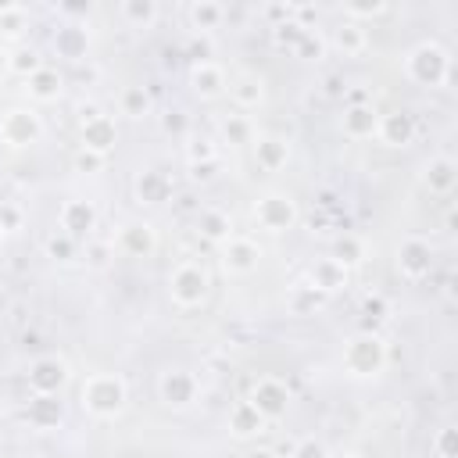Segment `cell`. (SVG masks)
Instances as JSON below:
<instances>
[{"instance_id":"cell-23","label":"cell","mask_w":458,"mask_h":458,"mask_svg":"<svg viewBox=\"0 0 458 458\" xmlns=\"http://www.w3.org/2000/svg\"><path fill=\"white\" fill-rule=\"evenodd\" d=\"M254 157H258V165H261L265 172H279V168L290 161V143H286L283 136H261V140L254 143Z\"/></svg>"},{"instance_id":"cell-9","label":"cell","mask_w":458,"mask_h":458,"mask_svg":"<svg viewBox=\"0 0 458 458\" xmlns=\"http://www.w3.org/2000/svg\"><path fill=\"white\" fill-rule=\"evenodd\" d=\"M197 376L193 372H186V369H168V372H161V379H157V394H161V401L165 404H172V408H190L193 401H197Z\"/></svg>"},{"instance_id":"cell-26","label":"cell","mask_w":458,"mask_h":458,"mask_svg":"<svg viewBox=\"0 0 458 458\" xmlns=\"http://www.w3.org/2000/svg\"><path fill=\"white\" fill-rule=\"evenodd\" d=\"M222 18H225V7L215 4V0H193V4H190V25H193L200 36H208L211 29H218Z\"/></svg>"},{"instance_id":"cell-38","label":"cell","mask_w":458,"mask_h":458,"mask_svg":"<svg viewBox=\"0 0 458 458\" xmlns=\"http://www.w3.org/2000/svg\"><path fill=\"white\" fill-rule=\"evenodd\" d=\"M433 454H437V458H458V429H454V426L437 429V437H433Z\"/></svg>"},{"instance_id":"cell-41","label":"cell","mask_w":458,"mask_h":458,"mask_svg":"<svg viewBox=\"0 0 458 458\" xmlns=\"http://www.w3.org/2000/svg\"><path fill=\"white\" fill-rule=\"evenodd\" d=\"M290 458H329V451H326V444H322V440L304 437V440H297V444H293Z\"/></svg>"},{"instance_id":"cell-35","label":"cell","mask_w":458,"mask_h":458,"mask_svg":"<svg viewBox=\"0 0 458 458\" xmlns=\"http://www.w3.org/2000/svg\"><path fill=\"white\" fill-rule=\"evenodd\" d=\"M308 29H301L293 18H286V21H279V25H272V39H276V47H286V50H293L297 43H301V36H304Z\"/></svg>"},{"instance_id":"cell-51","label":"cell","mask_w":458,"mask_h":458,"mask_svg":"<svg viewBox=\"0 0 458 458\" xmlns=\"http://www.w3.org/2000/svg\"><path fill=\"white\" fill-rule=\"evenodd\" d=\"M57 14H64V18H86L89 14V4H57Z\"/></svg>"},{"instance_id":"cell-50","label":"cell","mask_w":458,"mask_h":458,"mask_svg":"<svg viewBox=\"0 0 458 458\" xmlns=\"http://www.w3.org/2000/svg\"><path fill=\"white\" fill-rule=\"evenodd\" d=\"M290 7H293V4H268V7H265V18H268L272 25H279V21L290 18Z\"/></svg>"},{"instance_id":"cell-2","label":"cell","mask_w":458,"mask_h":458,"mask_svg":"<svg viewBox=\"0 0 458 458\" xmlns=\"http://www.w3.org/2000/svg\"><path fill=\"white\" fill-rule=\"evenodd\" d=\"M404 68L419 86H444L451 79V54L440 43H419L415 50H408Z\"/></svg>"},{"instance_id":"cell-53","label":"cell","mask_w":458,"mask_h":458,"mask_svg":"<svg viewBox=\"0 0 458 458\" xmlns=\"http://www.w3.org/2000/svg\"><path fill=\"white\" fill-rule=\"evenodd\" d=\"M243 458H276V454H272L268 447H254V451H247Z\"/></svg>"},{"instance_id":"cell-43","label":"cell","mask_w":458,"mask_h":458,"mask_svg":"<svg viewBox=\"0 0 458 458\" xmlns=\"http://www.w3.org/2000/svg\"><path fill=\"white\" fill-rule=\"evenodd\" d=\"M383 11H386V4H379V0H372V4H347L344 7V18L347 21H358V18H376Z\"/></svg>"},{"instance_id":"cell-29","label":"cell","mask_w":458,"mask_h":458,"mask_svg":"<svg viewBox=\"0 0 458 458\" xmlns=\"http://www.w3.org/2000/svg\"><path fill=\"white\" fill-rule=\"evenodd\" d=\"M29 93L36 100H57V93H61V72L50 68V64H43L36 75H29Z\"/></svg>"},{"instance_id":"cell-3","label":"cell","mask_w":458,"mask_h":458,"mask_svg":"<svg viewBox=\"0 0 458 458\" xmlns=\"http://www.w3.org/2000/svg\"><path fill=\"white\" fill-rule=\"evenodd\" d=\"M386 365V344L376 333H354L344 344V369L351 376H376Z\"/></svg>"},{"instance_id":"cell-49","label":"cell","mask_w":458,"mask_h":458,"mask_svg":"<svg viewBox=\"0 0 458 458\" xmlns=\"http://www.w3.org/2000/svg\"><path fill=\"white\" fill-rule=\"evenodd\" d=\"M86 258H89L93 265H107V258H111V243H86Z\"/></svg>"},{"instance_id":"cell-7","label":"cell","mask_w":458,"mask_h":458,"mask_svg":"<svg viewBox=\"0 0 458 458\" xmlns=\"http://www.w3.org/2000/svg\"><path fill=\"white\" fill-rule=\"evenodd\" d=\"M250 404L261 411V419H265V422L283 419V415H286V408H290V390H286V383H283V379L265 376V379H258V383H254V390H250Z\"/></svg>"},{"instance_id":"cell-47","label":"cell","mask_w":458,"mask_h":458,"mask_svg":"<svg viewBox=\"0 0 458 458\" xmlns=\"http://www.w3.org/2000/svg\"><path fill=\"white\" fill-rule=\"evenodd\" d=\"M18 225H21V211H18V204L0 200V229L11 233V229H18Z\"/></svg>"},{"instance_id":"cell-19","label":"cell","mask_w":458,"mask_h":458,"mask_svg":"<svg viewBox=\"0 0 458 458\" xmlns=\"http://www.w3.org/2000/svg\"><path fill=\"white\" fill-rule=\"evenodd\" d=\"M347 268L336 261V258H318L315 265H311V286L318 290V293H336V290H344L347 286Z\"/></svg>"},{"instance_id":"cell-12","label":"cell","mask_w":458,"mask_h":458,"mask_svg":"<svg viewBox=\"0 0 458 458\" xmlns=\"http://www.w3.org/2000/svg\"><path fill=\"white\" fill-rule=\"evenodd\" d=\"M79 140H82V150H93V154L107 157V154L114 150V143H118V129H114V118H107V114H97V118L82 122V132H79Z\"/></svg>"},{"instance_id":"cell-14","label":"cell","mask_w":458,"mask_h":458,"mask_svg":"<svg viewBox=\"0 0 458 458\" xmlns=\"http://www.w3.org/2000/svg\"><path fill=\"white\" fill-rule=\"evenodd\" d=\"M25 419H29L36 429H54V426L64 419V401H61V394H32L29 404H25Z\"/></svg>"},{"instance_id":"cell-13","label":"cell","mask_w":458,"mask_h":458,"mask_svg":"<svg viewBox=\"0 0 458 458\" xmlns=\"http://www.w3.org/2000/svg\"><path fill=\"white\" fill-rule=\"evenodd\" d=\"M89 50V32L79 21H64L54 29V54L64 61H82Z\"/></svg>"},{"instance_id":"cell-28","label":"cell","mask_w":458,"mask_h":458,"mask_svg":"<svg viewBox=\"0 0 458 458\" xmlns=\"http://www.w3.org/2000/svg\"><path fill=\"white\" fill-rule=\"evenodd\" d=\"M333 43H336V50L340 54H358V50H365V25L361 21H340L336 29H333Z\"/></svg>"},{"instance_id":"cell-16","label":"cell","mask_w":458,"mask_h":458,"mask_svg":"<svg viewBox=\"0 0 458 458\" xmlns=\"http://www.w3.org/2000/svg\"><path fill=\"white\" fill-rule=\"evenodd\" d=\"M118 247H122L129 258H147V254H154V247H157L154 225H150V222H129V225H122Z\"/></svg>"},{"instance_id":"cell-34","label":"cell","mask_w":458,"mask_h":458,"mask_svg":"<svg viewBox=\"0 0 458 458\" xmlns=\"http://www.w3.org/2000/svg\"><path fill=\"white\" fill-rule=\"evenodd\" d=\"M322 297H326V293H318L311 283H301V286H293V293H290V308L304 315V311L318 308V304H322Z\"/></svg>"},{"instance_id":"cell-18","label":"cell","mask_w":458,"mask_h":458,"mask_svg":"<svg viewBox=\"0 0 458 458\" xmlns=\"http://www.w3.org/2000/svg\"><path fill=\"white\" fill-rule=\"evenodd\" d=\"M132 190H136V200H143V204H165L172 197V179L157 168H143L136 175Z\"/></svg>"},{"instance_id":"cell-39","label":"cell","mask_w":458,"mask_h":458,"mask_svg":"<svg viewBox=\"0 0 458 458\" xmlns=\"http://www.w3.org/2000/svg\"><path fill=\"white\" fill-rule=\"evenodd\" d=\"M222 136H225L229 143H250V122H247L243 114H229V118L222 122Z\"/></svg>"},{"instance_id":"cell-48","label":"cell","mask_w":458,"mask_h":458,"mask_svg":"<svg viewBox=\"0 0 458 458\" xmlns=\"http://www.w3.org/2000/svg\"><path fill=\"white\" fill-rule=\"evenodd\" d=\"M104 161H107V157H100V154H93V150H82V147H79V154H75V168H79V172H100Z\"/></svg>"},{"instance_id":"cell-27","label":"cell","mask_w":458,"mask_h":458,"mask_svg":"<svg viewBox=\"0 0 458 458\" xmlns=\"http://www.w3.org/2000/svg\"><path fill=\"white\" fill-rule=\"evenodd\" d=\"M225 89L233 93V100H236L240 107H258V104H261V97H265L261 79H258V75H250V72H240Z\"/></svg>"},{"instance_id":"cell-5","label":"cell","mask_w":458,"mask_h":458,"mask_svg":"<svg viewBox=\"0 0 458 458\" xmlns=\"http://www.w3.org/2000/svg\"><path fill=\"white\" fill-rule=\"evenodd\" d=\"M39 136H43V122H39V114L32 107H11V111H4V118H0V140L7 147H29Z\"/></svg>"},{"instance_id":"cell-52","label":"cell","mask_w":458,"mask_h":458,"mask_svg":"<svg viewBox=\"0 0 458 458\" xmlns=\"http://www.w3.org/2000/svg\"><path fill=\"white\" fill-rule=\"evenodd\" d=\"M11 72V54H7V47L0 43V75H7Z\"/></svg>"},{"instance_id":"cell-40","label":"cell","mask_w":458,"mask_h":458,"mask_svg":"<svg viewBox=\"0 0 458 458\" xmlns=\"http://www.w3.org/2000/svg\"><path fill=\"white\" fill-rule=\"evenodd\" d=\"M361 318H365V329H361V333H372V326L386 318V301H383L379 293L365 297V301H361Z\"/></svg>"},{"instance_id":"cell-15","label":"cell","mask_w":458,"mask_h":458,"mask_svg":"<svg viewBox=\"0 0 458 458\" xmlns=\"http://www.w3.org/2000/svg\"><path fill=\"white\" fill-rule=\"evenodd\" d=\"M415 114H408V111H390V114H379V132L376 136H383V143H390V147H408L411 140H415Z\"/></svg>"},{"instance_id":"cell-45","label":"cell","mask_w":458,"mask_h":458,"mask_svg":"<svg viewBox=\"0 0 458 458\" xmlns=\"http://www.w3.org/2000/svg\"><path fill=\"white\" fill-rule=\"evenodd\" d=\"M186 157H190V165H197V161H211V157H218V154H215V143H211V140H193V143L186 147Z\"/></svg>"},{"instance_id":"cell-42","label":"cell","mask_w":458,"mask_h":458,"mask_svg":"<svg viewBox=\"0 0 458 458\" xmlns=\"http://www.w3.org/2000/svg\"><path fill=\"white\" fill-rule=\"evenodd\" d=\"M161 129H165L168 136H186V132H190V118H186L182 111L172 107V111L161 114Z\"/></svg>"},{"instance_id":"cell-33","label":"cell","mask_w":458,"mask_h":458,"mask_svg":"<svg viewBox=\"0 0 458 458\" xmlns=\"http://www.w3.org/2000/svg\"><path fill=\"white\" fill-rule=\"evenodd\" d=\"M293 54H297L301 61H322V57H326V39H322L315 29H308V32L301 36V43L293 47Z\"/></svg>"},{"instance_id":"cell-22","label":"cell","mask_w":458,"mask_h":458,"mask_svg":"<svg viewBox=\"0 0 458 458\" xmlns=\"http://www.w3.org/2000/svg\"><path fill=\"white\" fill-rule=\"evenodd\" d=\"M190 82H193V89L200 93V97H218V93H225V72L215 64V61H204V64H193V72H190Z\"/></svg>"},{"instance_id":"cell-21","label":"cell","mask_w":458,"mask_h":458,"mask_svg":"<svg viewBox=\"0 0 458 458\" xmlns=\"http://www.w3.org/2000/svg\"><path fill=\"white\" fill-rule=\"evenodd\" d=\"M422 179H426L429 193H451V186H454V179H458V165H454V157H447V154L429 157Z\"/></svg>"},{"instance_id":"cell-46","label":"cell","mask_w":458,"mask_h":458,"mask_svg":"<svg viewBox=\"0 0 458 458\" xmlns=\"http://www.w3.org/2000/svg\"><path fill=\"white\" fill-rule=\"evenodd\" d=\"M218 175V157H211V161H197V165H190V179L193 182H211Z\"/></svg>"},{"instance_id":"cell-10","label":"cell","mask_w":458,"mask_h":458,"mask_svg":"<svg viewBox=\"0 0 458 458\" xmlns=\"http://www.w3.org/2000/svg\"><path fill=\"white\" fill-rule=\"evenodd\" d=\"M97 229V208L89 200H68L61 208V233L72 240H89Z\"/></svg>"},{"instance_id":"cell-31","label":"cell","mask_w":458,"mask_h":458,"mask_svg":"<svg viewBox=\"0 0 458 458\" xmlns=\"http://www.w3.org/2000/svg\"><path fill=\"white\" fill-rule=\"evenodd\" d=\"M329 258H336V261L351 272V265H361V261H365V247H361V240H358V236L344 233V236H336V243H333V254H329Z\"/></svg>"},{"instance_id":"cell-20","label":"cell","mask_w":458,"mask_h":458,"mask_svg":"<svg viewBox=\"0 0 458 458\" xmlns=\"http://www.w3.org/2000/svg\"><path fill=\"white\" fill-rule=\"evenodd\" d=\"M344 132L351 140H369L379 132V111L372 104H361V107H347L344 111Z\"/></svg>"},{"instance_id":"cell-24","label":"cell","mask_w":458,"mask_h":458,"mask_svg":"<svg viewBox=\"0 0 458 458\" xmlns=\"http://www.w3.org/2000/svg\"><path fill=\"white\" fill-rule=\"evenodd\" d=\"M229 429H233V437H258L265 429V419L250 401H240L229 408Z\"/></svg>"},{"instance_id":"cell-17","label":"cell","mask_w":458,"mask_h":458,"mask_svg":"<svg viewBox=\"0 0 458 458\" xmlns=\"http://www.w3.org/2000/svg\"><path fill=\"white\" fill-rule=\"evenodd\" d=\"M258 258H261L258 243L254 240H243V236H229L225 247H222L225 272H250V268H258Z\"/></svg>"},{"instance_id":"cell-36","label":"cell","mask_w":458,"mask_h":458,"mask_svg":"<svg viewBox=\"0 0 458 458\" xmlns=\"http://www.w3.org/2000/svg\"><path fill=\"white\" fill-rule=\"evenodd\" d=\"M43 68V61H39V54L32 50V47H21V50H14L11 54V72H18V75H36Z\"/></svg>"},{"instance_id":"cell-37","label":"cell","mask_w":458,"mask_h":458,"mask_svg":"<svg viewBox=\"0 0 458 458\" xmlns=\"http://www.w3.org/2000/svg\"><path fill=\"white\" fill-rule=\"evenodd\" d=\"M75 250H79V240H72V236H64V233H54V236L47 240V254H50L54 261H72Z\"/></svg>"},{"instance_id":"cell-25","label":"cell","mask_w":458,"mask_h":458,"mask_svg":"<svg viewBox=\"0 0 458 458\" xmlns=\"http://www.w3.org/2000/svg\"><path fill=\"white\" fill-rule=\"evenodd\" d=\"M118 14H122L125 25H132V29H147V25L157 21L161 7H157V0H122V4H118Z\"/></svg>"},{"instance_id":"cell-4","label":"cell","mask_w":458,"mask_h":458,"mask_svg":"<svg viewBox=\"0 0 458 458\" xmlns=\"http://www.w3.org/2000/svg\"><path fill=\"white\" fill-rule=\"evenodd\" d=\"M168 290H172V301L179 308H197V304H204V297L211 290V276H208V268L200 261H182L172 272Z\"/></svg>"},{"instance_id":"cell-55","label":"cell","mask_w":458,"mask_h":458,"mask_svg":"<svg viewBox=\"0 0 458 458\" xmlns=\"http://www.w3.org/2000/svg\"><path fill=\"white\" fill-rule=\"evenodd\" d=\"M0 236H4V229H0Z\"/></svg>"},{"instance_id":"cell-30","label":"cell","mask_w":458,"mask_h":458,"mask_svg":"<svg viewBox=\"0 0 458 458\" xmlns=\"http://www.w3.org/2000/svg\"><path fill=\"white\" fill-rule=\"evenodd\" d=\"M197 229H200L208 240H229L233 222H229V215H225V211H218V208H204V211H200V218H197Z\"/></svg>"},{"instance_id":"cell-32","label":"cell","mask_w":458,"mask_h":458,"mask_svg":"<svg viewBox=\"0 0 458 458\" xmlns=\"http://www.w3.org/2000/svg\"><path fill=\"white\" fill-rule=\"evenodd\" d=\"M118 107H122V114H129V118H143V114L150 111V93H147L143 86H125V89L118 93Z\"/></svg>"},{"instance_id":"cell-54","label":"cell","mask_w":458,"mask_h":458,"mask_svg":"<svg viewBox=\"0 0 458 458\" xmlns=\"http://www.w3.org/2000/svg\"><path fill=\"white\" fill-rule=\"evenodd\" d=\"M344 458H358V454H344Z\"/></svg>"},{"instance_id":"cell-8","label":"cell","mask_w":458,"mask_h":458,"mask_svg":"<svg viewBox=\"0 0 458 458\" xmlns=\"http://www.w3.org/2000/svg\"><path fill=\"white\" fill-rule=\"evenodd\" d=\"M68 383V365L57 354H43L29 365V386L32 394H61Z\"/></svg>"},{"instance_id":"cell-11","label":"cell","mask_w":458,"mask_h":458,"mask_svg":"<svg viewBox=\"0 0 458 458\" xmlns=\"http://www.w3.org/2000/svg\"><path fill=\"white\" fill-rule=\"evenodd\" d=\"M397 268H401V276H408V279L429 276V268H433V247H429L426 240H419V236H408V240L401 243V250H397Z\"/></svg>"},{"instance_id":"cell-1","label":"cell","mask_w":458,"mask_h":458,"mask_svg":"<svg viewBox=\"0 0 458 458\" xmlns=\"http://www.w3.org/2000/svg\"><path fill=\"white\" fill-rule=\"evenodd\" d=\"M129 401V390H125V379L114 376V372H97L82 383V404L89 415L97 419H114Z\"/></svg>"},{"instance_id":"cell-44","label":"cell","mask_w":458,"mask_h":458,"mask_svg":"<svg viewBox=\"0 0 458 458\" xmlns=\"http://www.w3.org/2000/svg\"><path fill=\"white\" fill-rule=\"evenodd\" d=\"M186 54L193 57V64H204V61H211V39L197 32V36L186 43Z\"/></svg>"},{"instance_id":"cell-6","label":"cell","mask_w":458,"mask_h":458,"mask_svg":"<svg viewBox=\"0 0 458 458\" xmlns=\"http://www.w3.org/2000/svg\"><path fill=\"white\" fill-rule=\"evenodd\" d=\"M254 218H258V225L268 229V233H286V229L297 222V204H293V197H286V193H265V197L258 200V208H254Z\"/></svg>"}]
</instances>
